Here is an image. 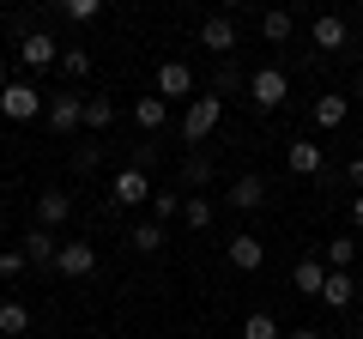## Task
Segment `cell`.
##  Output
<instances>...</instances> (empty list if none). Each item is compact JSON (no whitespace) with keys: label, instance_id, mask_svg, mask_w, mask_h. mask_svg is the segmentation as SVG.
Here are the masks:
<instances>
[{"label":"cell","instance_id":"cell-13","mask_svg":"<svg viewBox=\"0 0 363 339\" xmlns=\"http://www.w3.org/2000/svg\"><path fill=\"white\" fill-rule=\"evenodd\" d=\"M291 285H297L303 297H321V291H327V261H321V255H303L297 273H291Z\"/></svg>","mask_w":363,"mask_h":339},{"label":"cell","instance_id":"cell-14","mask_svg":"<svg viewBox=\"0 0 363 339\" xmlns=\"http://www.w3.org/2000/svg\"><path fill=\"white\" fill-rule=\"evenodd\" d=\"M224 200H230L236 212H260V206H267V182H260V176H236Z\"/></svg>","mask_w":363,"mask_h":339},{"label":"cell","instance_id":"cell-21","mask_svg":"<svg viewBox=\"0 0 363 339\" xmlns=\"http://www.w3.org/2000/svg\"><path fill=\"white\" fill-rule=\"evenodd\" d=\"M291 30H297V18H291L285 6H272V13L260 18V37H267V43H291Z\"/></svg>","mask_w":363,"mask_h":339},{"label":"cell","instance_id":"cell-27","mask_svg":"<svg viewBox=\"0 0 363 339\" xmlns=\"http://www.w3.org/2000/svg\"><path fill=\"white\" fill-rule=\"evenodd\" d=\"M182 182H188V188H200V182H212V157H200V152H188V157H182Z\"/></svg>","mask_w":363,"mask_h":339},{"label":"cell","instance_id":"cell-36","mask_svg":"<svg viewBox=\"0 0 363 339\" xmlns=\"http://www.w3.org/2000/svg\"><path fill=\"white\" fill-rule=\"evenodd\" d=\"M357 97H363V73H357Z\"/></svg>","mask_w":363,"mask_h":339},{"label":"cell","instance_id":"cell-12","mask_svg":"<svg viewBox=\"0 0 363 339\" xmlns=\"http://www.w3.org/2000/svg\"><path fill=\"white\" fill-rule=\"evenodd\" d=\"M200 49H206V55H230L236 49V25L224 13H212L206 25H200Z\"/></svg>","mask_w":363,"mask_h":339},{"label":"cell","instance_id":"cell-25","mask_svg":"<svg viewBox=\"0 0 363 339\" xmlns=\"http://www.w3.org/2000/svg\"><path fill=\"white\" fill-rule=\"evenodd\" d=\"M128 243L140 248V255H157V248H164L169 236H164V224H133V236H128Z\"/></svg>","mask_w":363,"mask_h":339},{"label":"cell","instance_id":"cell-6","mask_svg":"<svg viewBox=\"0 0 363 339\" xmlns=\"http://www.w3.org/2000/svg\"><path fill=\"white\" fill-rule=\"evenodd\" d=\"M55 273H61V279H91V273H97V248H91V243H61Z\"/></svg>","mask_w":363,"mask_h":339},{"label":"cell","instance_id":"cell-17","mask_svg":"<svg viewBox=\"0 0 363 339\" xmlns=\"http://www.w3.org/2000/svg\"><path fill=\"white\" fill-rule=\"evenodd\" d=\"M345 116H351V97H339V91L315 97V128H345Z\"/></svg>","mask_w":363,"mask_h":339},{"label":"cell","instance_id":"cell-35","mask_svg":"<svg viewBox=\"0 0 363 339\" xmlns=\"http://www.w3.org/2000/svg\"><path fill=\"white\" fill-rule=\"evenodd\" d=\"M6 85H13V79H6V61H0V91H6Z\"/></svg>","mask_w":363,"mask_h":339},{"label":"cell","instance_id":"cell-2","mask_svg":"<svg viewBox=\"0 0 363 339\" xmlns=\"http://www.w3.org/2000/svg\"><path fill=\"white\" fill-rule=\"evenodd\" d=\"M43 109H49V104H43V91H37V85H25V79H13V85L0 91V116H6V121H37Z\"/></svg>","mask_w":363,"mask_h":339},{"label":"cell","instance_id":"cell-31","mask_svg":"<svg viewBox=\"0 0 363 339\" xmlns=\"http://www.w3.org/2000/svg\"><path fill=\"white\" fill-rule=\"evenodd\" d=\"M25 267H30V255H25V248H0V279H18Z\"/></svg>","mask_w":363,"mask_h":339},{"label":"cell","instance_id":"cell-30","mask_svg":"<svg viewBox=\"0 0 363 339\" xmlns=\"http://www.w3.org/2000/svg\"><path fill=\"white\" fill-rule=\"evenodd\" d=\"M61 73H67V79H85V73H91V55H85V49H61Z\"/></svg>","mask_w":363,"mask_h":339},{"label":"cell","instance_id":"cell-7","mask_svg":"<svg viewBox=\"0 0 363 339\" xmlns=\"http://www.w3.org/2000/svg\"><path fill=\"white\" fill-rule=\"evenodd\" d=\"M309 43H315V49H327V55H333V49H345V43H351V25H345L339 13H321V18L309 25Z\"/></svg>","mask_w":363,"mask_h":339},{"label":"cell","instance_id":"cell-26","mask_svg":"<svg viewBox=\"0 0 363 339\" xmlns=\"http://www.w3.org/2000/svg\"><path fill=\"white\" fill-rule=\"evenodd\" d=\"M242 339H285V333H279V321H272L267 309H255V315L242 321Z\"/></svg>","mask_w":363,"mask_h":339},{"label":"cell","instance_id":"cell-22","mask_svg":"<svg viewBox=\"0 0 363 339\" xmlns=\"http://www.w3.org/2000/svg\"><path fill=\"white\" fill-rule=\"evenodd\" d=\"M25 327H30V309H25L18 297H6V303H0V333H6V339H18Z\"/></svg>","mask_w":363,"mask_h":339},{"label":"cell","instance_id":"cell-19","mask_svg":"<svg viewBox=\"0 0 363 339\" xmlns=\"http://www.w3.org/2000/svg\"><path fill=\"white\" fill-rule=\"evenodd\" d=\"M212 218H218V206H212L206 194H188V200H182V224H188V230H212Z\"/></svg>","mask_w":363,"mask_h":339},{"label":"cell","instance_id":"cell-20","mask_svg":"<svg viewBox=\"0 0 363 339\" xmlns=\"http://www.w3.org/2000/svg\"><path fill=\"white\" fill-rule=\"evenodd\" d=\"M321 261H327V273H351V261H357V243H351V236H333V243L321 248Z\"/></svg>","mask_w":363,"mask_h":339},{"label":"cell","instance_id":"cell-33","mask_svg":"<svg viewBox=\"0 0 363 339\" xmlns=\"http://www.w3.org/2000/svg\"><path fill=\"white\" fill-rule=\"evenodd\" d=\"M351 224L363 230V194H351Z\"/></svg>","mask_w":363,"mask_h":339},{"label":"cell","instance_id":"cell-3","mask_svg":"<svg viewBox=\"0 0 363 339\" xmlns=\"http://www.w3.org/2000/svg\"><path fill=\"white\" fill-rule=\"evenodd\" d=\"M248 97H255V109H279L291 97V79L279 73V67H255V73H248Z\"/></svg>","mask_w":363,"mask_h":339},{"label":"cell","instance_id":"cell-10","mask_svg":"<svg viewBox=\"0 0 363 339\" xmlns=\"http://www.w3.org/2000/svg\"><path fill=\"white\" fill-rule=\"evenodd\" d=\"M18 248L30 255V267H55V261H61V243H55V230H43V224H30Z\"/></svg>","mask_w":363,"mask_h":339},{"label":"cell","instance_id":"cell-23","mask_svg":"<svg viewBox=\"0 0 363 339\" xmlns=\"http://www.w3.org/2000/svg\"><path fill=\"white\" fill-rule=\"evenodd\" d=\"M351 297H357V291H351V273H327V291H321L327 309H351Z\"/></svg>","mask_w":363,"mask_h":339},{"label":"cell","instance_id":"cell-1","mask_svg":"<svg viewBox=\"0 0 363 339\" xmlns=\"http://www.w3.org/2000/svg\"><path fill=\"white\" fill-rule=\"evenodd\" d=\"M224 121V97H188V116H182V140L188 145H200V140H212V128Z\"/></svg>","mask_w":363,"mask_h":339},{"label":"cell","instance_id":"cell-18","mask_svg":"<svg viewBox=\"0 0 363 339\" xmlns=\"http://www.w3.org/2000/svg\"><path fill=\"white\" fill-rule=\"evenodd\" d=\"M133 121H140V128L145 133H164V121H169V104H164V97H140V104H133Z\"/></svg>","mask_w":363,"mask_h":339},{"label":"cell","instance_id":"cell-24","mask_svg":"<svg viewBox=\"0 0 363 339\" xmlns=\"http://www.w3.org/2000/svg\"><path fill=\"white\" fill-rule=\"evenodd\" d=\"M85 128H91V133L116 128V104H109V97H85Z\"/></svg>","mask_w":363,"mask_h":339},{"label":"cell","instance_id":"cell-37","mask_svg":"<svg viewBox=\"0 0 363 339\" xmlns=\"http://www.w3.org/2000/svg\"><path fill=\"white\" fill-rule=\"evenodd\" d=\"M357 339H363V327H357Z\"/></svg>","mask_w":363,"mask_h":339},{"label":"cell","instance_id":"cell-32","mask_svg":"<svg viewBox=\"0 0 363 339\" xmlns=\"http://www.w3.org/2000/svg\"><path fill=\"white\" fill-rule=\"evenodd\" d=\"M345 182H351V188L363 194V157H351V164H345Z\"/></svg>","mask_w":363,"mask_h":339},{"label":"cell","instance_id":"cell-16","mask_svg":"<svg viewBox=\"0 0 363 339\" xmlns=\"http://www.w3.org/2000/svg\"><path fill=\"white\" fill-rule=\"evenodd\" d=\"M67 212H73V200H67L61 188L37 194V224H43V230H61V224H67Z\"/></svg>","mask_w":363,"mask_h":339},{"label":"cell","instance_id":"cell-4","mask_svg":"<svg viewBox=\"0 0 363 339\" xmlns=\"http://www.w3.org/2000/svg\"><path fill=\"white\" fill-rule=\"evenodd\" d=\"M152 194H157L152 176H145V170H133V164L109 182V200H116V206H152Z\"/></svg>","mask_w":363,"mask_h":339},{"label":"cell","instance_id":"cell-34","mask_svg":"<svg viewBox=\"0 0 363 339\" xmlns=\"http://www.w3.org/2000/svg\"><path fill=\"white\" fill-rule=\"evenodd\" d=\"M285 339H321V333H315V327H291Z\"/></svg>","mask_w":363,"mask_h":339},{"label":"cell","instance_id":"cell-9","mask_svg":"<svg viewBox=\"0 0 363 339\" xmlns=\"http://www.w3.org/2000/svg\"><path fill=\"white\" fill-rule=\"evenodd\" d=\"M18 61H25V67H55V61H61V43H55L49 30H30V37L18 43Z\"/></svg>","mask_w":363,"mask_h":339},{"label":"cell","instance_id":"cell-8","mask_svg":"<svg viewBox=\"0 0 363 339\" xmlns=\"http://www.w3.org/2000/svg\"><path fill=\"white\" fill-rule=\"evenodd\" d=\"M188 91H194V67L188 61H164L157 67V97H164V104L169 97H188Z\"/></svg>","mask_w":363,"mask_h":339},{"label":"cell","instance_id":"cell-11","mask_svg":"<svg viewBox=\"0 0 363 339\" xmlns=\"http://www.w3.org/2000/svg\"><path fill=\"white\" fill-rule=\"evenodd\" d=\"M285 164H291V176H321V170H327V152H321L315 140H291Z\"/></svg>","mask_w":363,"mask_h":339},{"label":"cell","instance_id":"cell-28","mask_svg":"<svg viewBox=\"0 0 363 339\" xmlns=\"http://www.w3.org/2000/svg\"><path fill=\"white\" fill-rule=\"evenodd\" d=\"M97 13H104L97 0H61V18H73V25H91Z\"/></svg>","mask_w":363,"mask_h":339},{"label":"cell","instance_id":"cell-5","mask_svg":"<svg viewBox=\"0 0 363 339\" xmlns=\"http://www.w3.org/2000/svg\"><path fill=\"white\" fill-rule=\"evenodd\" d=\"M224 255H230L236 273H260V267H267V243H260V236H248V230H236L230 243H224Z\"/></svg>","mask_w":363,"mask_h":339},{"label":"cell","instance_id":"cell-15","mask_svg":"<svg viewBox=\"0 0 363 339\" xmlns=\"http://www.w3.org/2000/svg\"><path fill=\"white\" fill-rule=\"evenodd\" d=\"M49 128H55V133L85 128V97H55V104H49Z\"/></svg>","mask_w":363,"mask_h":339},{"label":"cell","instance_id":"cell-29","mask_svg":"<svg viewBox=\"0 0 363 339\" xmlns=\"http://www.w3.org/2000/svg\"><path fill=\"white\" fill-rule=\"evenodd\" d=\"M182 200H188V194H164V188H157V194H152V212H157V224H164V218H182Z\"/></svg>","mask_w":363,"mask_h":339}]
</instances>
